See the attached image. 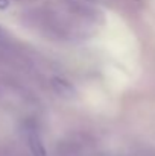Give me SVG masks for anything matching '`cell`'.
Here are the masks:
<instances>
[{"instance_id": "1", "label": "cell", "mask_w": 155, "mask_h": 156, "mask_svg": "<svg viewBox=\"0 0 155 156\" xmlns=\"http://www.w3.org/2000/svg\"><path fill=\"white\" fill-rule=\"evenodd\" d=\"M28 141H29V147L32 150L34 156H46V150H44V146L38 136V133L35 130H29L28 132Z\"/></svg>"}]
</instances>
